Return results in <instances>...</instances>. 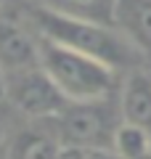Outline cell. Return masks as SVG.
<instances>
[{
  "mask_svg": "<svg viewBox=\"0 0 151 159\" xmlns=\"http://www.w3.org/2000/svg\"><path fill=\"white\" fill-rule=\"evenodd\" d=\"M29 24L43 40H50V43L77 51L82 56H90L95 61L112 66L114 72H119V69L135 72L138 64L143 61V56L135 51L133 43L114 24L58 13L45 6L29 8Z\"/></svg>",
  "mask_w": 151,
  "mask_h": 159,
  "instance_id": "obj_1",
  "label": "cell"
},
{
  "mask_svg": "<svg viewBox=\"0 0 151 159\" xmlns=\"http://www.w3.org/2000/svg\"><path fill=\"white\" fill-rule=\"evenodd\" d=\"M40 66L69 103L103 101L112 98V93L117 90V72L112 66L43 37H40Z\"/></svg>",
  "mask_w": 151,
  "mask_h": 159,
  "instance_id": "obj_2",
  "label": "cell"
},
{
  "mask_svg": "<svg viewBox=\"0 0 151 159\" xmlns=\"http://www.w3.org/2000/svg\"><path fill=\"white\" fill-rule=\"evenodd\" d=\"M119 125H122V111L112 106V98L90 103H66V109L53 119L61 143L74 148H112Z\"/></svg>",
  "mask_w": 151,
  "mask_h": 159,
  "instance_id": "obj_3",
  "label": "cell"
},
{
  "mask_svg": "<svg viewBox=\"0 0 151 159\" xmlns=\"http://www.w3.org/2000/svg\"><path fill=\"white\" fill-rule=\"evenodd\" d=\"M6 98L13 109H19L32 122L56 119L69 103L61 96V90L53 85V80L43 72V66L6 77Z\"/></svg>",
  "mask_w": 151,
  "mask_h": 159,
  "instance_id": "obj_4",
  "label": "cell"
},
{
  "mask_svg": "<svg viewBox=\"0 0 151 159\" xmlns=\"http://www.w3.org/2000/svg\"><path fill=\"white\" fill-rule=\"evenodd\" d=\"M40 66V34L24 19L0 11V69L6 77Z\"/></svg>",
  "mask_w": 151,
  "mask_h": 159,
  "instance_id": "obj_5",
  "label": "cell"
},
{
  "mask_svg": "<svg viewBox=\"0 0 151 159\" xmlns=\"http://www.w3.org/2000/svg\"><path fill=\"white\" fill-rule=\"evenodd\" d=\"M112 24L143 58H151V0H114Z\"/></svg>",
  "mask_w": 151,
  "mask_h": 159,
  "instance_id": "obj_6",
  "label": "cell"
},
{
  "mask_svg": "<svg viewBox=\"0 0 151 159\" xmlns=\"http://www.w3.org/2000/svg\"><path fill=\"white\" fill-rule=\"evenodd\" d=\"M61 138H58L53 119L48 122H34L27 130H21L8 143V157L11 159H58L61 157Z\"/></svg>",
  "mask_w": 151,
  "mask_h": 159,
  "instance_id": "obj_7",
  "label": "cell"
},
{
  "mask_svg": "<svg viewBox=\"0 0 151 159\" xmlns=\"http://www.w3.org/2000/svg\"><path fill=\"white\" fill-rule=\"evenodd\" d=\"M119 111L122 122L138 125L151 133V74L149 72H127L122 88H119Z\"/></svg>",
  "mask_w": 151,
  "mask_h": 159,
  "instance_id": "obj_8",
  "label": "cell"
},
{
  "mask_svg": "<svg viewBox=\"0 0 151 159\" xmlns=\"http://www.w3.org/2000/svg\"><path fill=\"white\" fill-rule=\"evenodd\" d=\"M112 151L119 159H151V133L138 125L122 122L114 133Z\"/></svg>",
  "mask_w": 151,
  "mask_h": 159,
  "instance_id": "obj_9",
  "label": "cell"
},
{
  "mask_svg": "<svg viewBox=\"0 0 151 159\" xmlns=\"http://www.w3.org/2000/svg\"><path fill=\"white\" fill-rule=\"evenodd\" d=\"M45 8L69 13V16H80V19H90V21L112 24L114 0H45Z\"/></svg>",
  "mask_w": 151,
  "mask_h": 159,
  "instance_id": "obj_10",
  "label": "cell"
},
{
  "mask_svg": "<svg viewBox=\"0 0 151 159\" xmlns=\"http://www.w3.org/2000/svg\"><path fill=\"white\" fill-rule=\"evenodd\" d=\"M58 159H119L112 148H74L64 146Z\"/></svg>",
  "mask_w": 151,
  "mask_h": 159,
  "instance_id": "obj_11",
  "label": "cell"
},
{
  "mask_svg": "<svg viewBox=\"0 0 151 159\" xmlns=\"http://www.w3.org/2000/svg\"><path fill=\"white\" fill-rule=\"evenodd\" d=\"M6 98V74H3V69H0V101Z\"/></svg>",
  "mask_w": 151,
  "mask_h": 159,
  "instance_id": "obj_12",
  "label": "cell"
},
{
  "mask_svg": "<svg viewBox=\"0 0 151 159\" xmlns=\"http://www.w3.org/2000/svg\"><path fill=\"white\" fill-rule=\"evenodd\" d=\"M0 159H11L8 157V148H3V146H0Z\"/></svg>",
  "mask_w": 151,
  "mask_h": 159,
  "instance_id": "obj_13",
  "label": "cell"
},
{
  "mask_svg": "<svg viewBox=\"0 0 151 159\" xmlns=\"http://www.w3.org/2000/svg\"><path fill=\"white\" fill-rule=\"evenodd\" d=\"M0 146H3V127H0Z\"/></svg>",
  "mask_w": 151,
  "mask_h": 159,
  "instance_id": "obj_14",
  "label": "cell"
}]
</instances>
